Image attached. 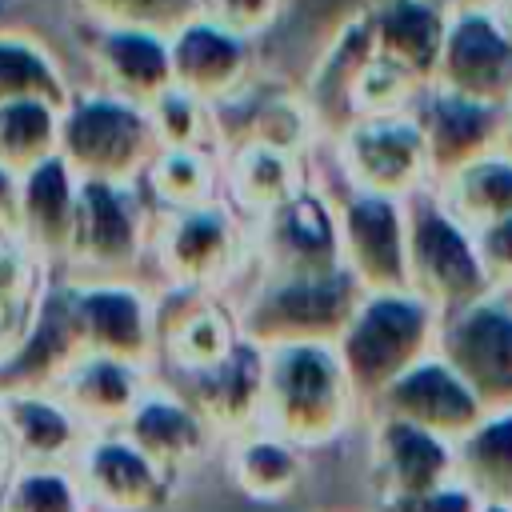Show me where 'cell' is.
I'll use <instances>...</instances> for the list:
<instances>
[{"mask_svg": "<svg viewBox=\"0 0 512 512\" xmlns=\"http://www.w3.org/2000/svg\"><path fill=\"white\" fill-rule=\"evenodd\" d=\"M248 256L244 216L224 200L184 212H156L148 260L164 272L168 288L180 292H220L240 276Z\"/></svg>", "mask_w": 512, "mask_h": 512, "instance_id": "cell-7", "label": "cell"}, {"mask_svg": "<svg viewBox=\"0 0 512 512\" xmlns=\"http://www.w3.org/2000/svg\"><path fill=\"white\" fill-rule=\"evenodd\" d=\"M432 4L448 16H456V12H492L496 8V0H432Z\"/></svg>", "mask_w": 512, "mask_h": 512, "instance_id": "cell-45", "label": "cell"}, {"mask_svg": "<svg viewBox=\"0 0 512 512\" xmlns=\"http://www.w3.org/2000/svg\"><path fill=\"white\" fill-rule=\"evenodd\" d=\"M372 416H388V420H404L420 432H432L448 444L464 440L488 412L480 408V400L468 392V384L440 360L428 356L420 368H412L404 380H396L376 404Z\"/></svg>", "mask_w": 512, "mask_h": 512, "instance_id": "cell-19", "label": "cell"}, {"mask_svg": "<svg viewBox=\"0 0 512 512\" xmlns=\"http://www.w3.org/2000/svg\"><path fill=\"white\" fill-rule=\"evenodd\" d=\"M340 264L364 296L408 292V212L404 200L344 192L336 200Z\"/></svg>", "mask_w": 512, "mask_h": 512, "instance_id": "cell-11", "label": "cell"}, {"mask_svg": "<svg viewBox=\"0 0 512 512\" xmlns=\"http://www.w3.org/2000/svg\"><path fill=\"white\" fill-rule=\"evenodd\" d=\"M288 0H200V12L216 24H224L228 32L256 40L260 32H268L272 24H280Z\"/></svg>", "mask_w": 512, "mask_h": 512, "instance_id": "cell-40", "label": "cell"}, {"mask_svg": "<svg viewBox=\"0 0 512 512\" xmlns=\"http://www.w3.org/2000/svg\"><path fill=\"white\" fill-rule=\"evenodd\" d=\"M52 156H60V108L44 100L4 104L0 108V168L28 176Z\"/></svg>", "mask_w": 512, "mask_h": 512, "instance_id": "cell-34", "label": "cell"}, {"mask_svg": "<svg viewBox=\"0 0 512 512\" xmlns=\"http://www.w3.org/2000/svg\"><path fill=\"white\" fill-rule=\"evenodd\" d=\"M156 208L140 184H80L68 280H128L152 252Z\"/></svg>", "mask_w": 512, "mask_h": 512, "instance_id": "cell-6", "label": "cell"}, {"mask_svg": "<svg viewBox=\"0 0 512 512\" xmlns=\"http://www.w3.org/2000/svg\"><path fill=\"white\" fill-rule=\"evenodd\" d=\"M372 12L376 28V52L404 68L416 84L432 88L444 32H448V12H440L432 0H380Z\"/></svg>", "mask_w": 512, "mask_h": 512, "instance_id": "cell-28", "label": "cell"}, {"mask_svg": "<svg viewBox=\"0 0 512 512\" xmlns=\"http://www.w3.org/2000/svg\"><path fill=\"white\" fill-rule=\"evenodd\" d=\"M84 28H132L176 36L200 16V0H68Z\"/></svg>", "mask_w": 512, "mask_h": 512, "instance_id": "cell-35", "label": "cell"}, {"mask_svg": "<svg viewBox=\"0 0 512 512\" xmlns=\"http://www.w3.org/2000/svg\"><path fill=\"white\" fill-rule=\"evenodd\" d=\"M16 208H20V176L0 168V236H16Z\"/></svg>", "mask_w": 512, "mask_h": 512, "instance_id": "cell-43", "label": "cell"}, {"mask_svg": "<svg viewBox=\"0 0 512 512\" xmlns=\"http://www.w3.org/2000/svg\"><path fill=\"white\" fill-rule=\"evenodd\" d=\"M508 296H512V292H508Z\"/></svg>", "mask_w": 512, "mask_h": 512, "instance_id": "cell-49", "label": "cell"}, {"mask_svg": "<svg viewBox=\"0 0 512 512\" xmlns=\"http://www.w3.org/2000/svg\"><path fill=\"white\" fill-rule=\"evenodd\" d=\"M260 384H264V352L244 344L204 368V372H192V376H172L168 388H176L204 420L216 436H240L248 428H256V416H260Z\"/></svg>", "mask_w": 512, "mask_h": 512, "instance_id": "cell-24", "label": "cell"}, {"mask_svg": "<svg viewBox=\"0 0 512 512\" xmlns=\"http://www.w3.org/2000/svg\"><path fill=\"white\" fill-rule=\"evenodd\" d=\"M432 192L468 232H476L484 224L512 216V160L504 152H492Z\"/></svg>", "mask_w": 512, "mask_h": 512, "instance_id": "cell-33", "label": "cell"}, {"mask_svg": "<svg viewBox=\"0 0 512 512\" xmlns=\"http://www.w3.org/2000/svg\"><path fill=\"white\" fill-rule=\"evenodd\" d=\"M240 348L236 312L216 300V292L168 288L156 300V364L172 376L204 372Z\"/></svg>", "mask_w": 512, "mask_h": 512, "instance_id": "cell-15", "label": "cell"}, {"mask_svg": "<svg viewBox=\"0 0 512 512\" xmlns=\"http://www.w3.org/2000/svg\"><path fill=\"white\" fill-rule=\"evenodd\" d=\"M156 212H184L224 200V164L208 148H160L140 180Z\"/></svg>", "mask_w": 512, "mask_h": 512, "instance_id": "cell-30", "label": "cell"}, {"mask_svg": "<svg viewBox=\"0 0 512 512\" xmlns=\"http://www.w3.org/2000/svg\"><path fill=\"white\" fill-rule=\"evenodd\" d=\"M356 404L360 400L348 384L336 344H288L264 352L256 428L276 432L308 452L336 440L348 428Z\"/></svg>", "mask_w": 512, "mask_h": 512, "instance_id": "cell-1", "label": "cell"}, {"mask_svg": "<svg viewBox=\"0 0 512 512\" xmlns=\"http://www.w3.org/2000/svg\"><path fill=\"white\" fill-rule=\"evenodd\" d=\"M76 200H80V180L68 172L60 156L20 176L16 236L48 272L68 268L72 232H76Z\"/></svg>", "mask_w": 512, "mask_h": 512, "instance_id": "cell-22", "label": "cell"}, {"mask_svg": "<svg viewBox=\"0 0 512 512\" xmlns=\"http://www.w3.org/2000/svg\"><path fill=\"white\" fill-rule=\"evenodd\" d=\"M168 52H172V88L212 108L244 92L252 72V40L228 32L204 12L168 40Z\"/></svg>", "mask_w": 512, "mask_h": 512, "instance_id": "cell-20", "label": "cell"}, {"mask_svg": "<svg viewBox=\"0 0 512 512\" xmlns=\"http://www.w3.org/2000/svg\"><path fill=\"white\" fill-rule=\"evenodd\" d=\"M84 356L88 352L72 320L68 288L56 280L44 288L16 352L0 364V392H56Z\"/></svg>", "mask_w": 512, "mask_h": 512, "instance_id": "cell-18", "label": "cell"}, {"mask_svg": "<svg viewBox=\"0 0 512 512\" xmlns=\"http://www.w3.org/2000/svg\"><path fill=\"white\" fill-rule=\"evenodd\" d=\"M484 504L460 488V484H448L440 492H428V496H412V500H388V504H376L372 512H480Z\"/></svg>", "mask_w": 512, "mask_h": 512, "instance_id": "cell-42", "label": "cell"}, {"mask_svg": "<svg viewBox=\"0 0 512 512\" xmlns=\"http://www.w3.org/2000/svg\"><path fill=\"white\" fill-rule=\"evenodd\" d=\"M252 248L260 252L264 276H308L340 264V220L336 200L312 184L256 224Z\"/></svg>", "mask_w": 512, "mask_h": 512, "instance_id": "cell-13", "label": "cell"}, {"mask_svg": "<svg viewBox=\"0 0 512 512\" xmlns=\"http://www.w3.org/2000/svg\"><path fill=\"white\" fill-rule=\"evenodd\" d=\"M228 480L236 492H244L256 504H284L304 484V448H296L276 432L248 428L232 440Z\"/></svg>", "mask_w": 512, "mask_h": 512, "instance_id": "cell-29", "label": "cell"}, {"mask_svg": "<svg viewBox=\"0 0 512 512\" xmlns=\"http://www.w3.org/2000/svg\"><path fill=\"white\" fill-rule=\"evenodd\" d=\"M124 436L176 480L192 472L216 444V432L208 428V420L168 384H152L144 392V400L124 424Z\"/></svg>", "mask_w": 512, "mask_h": 512, "instance_id": "cell-21", "label": "cell"}, {"mask_svg": "<svg viewBox=\"0 0 512 512\" xmlns=\"http://www.w3.org/2000/svg\"><path fill=\"white\" fill-rule=\"evenodd\" d=\"M500 152L512 160V112H508V124H504V136H500Z\"/></svg>", "mask_w": 512, "mask_h": 512, "instance_id": "cell-47", "label": "cell"}, {"mask_svg": "<svg viewBox=\"0 0 512 512\" xmlns=\"http://www.w3.org/2000/svg\"><path fill=\"white\" fill-rule=\"evenodd\" d=\"M148 120H152V132H156L160 148H208V152H216L212 148L216 136H220L216 108L180 92V88H168L160 100H152Z\"/></svg>", "mask_w": 512, "mask_h": 512, "instance_id": "cell-39", "label": "cell"}, {"mask_svg": "<svg viewBox=\"0 0 512 512\" xmlns=\"http://www.w3.org/2000/svg\"><path fill=\"white\" fill-rule=\"evenodd\" d=\"M436 356L468 384L488 416L512 412V296L488 292L444 316Z\"/></svg>", "mask_w": 512, "mask_h": 512, "instance_id": "cell-8", "label": "cell"}, {"mask_svg": "<svg viewBox=\"0 0 512 512\" xmlns=\"http://www.w3.org/2000/svg\"><path fill=\"white\" fill-rule=\"evenodd\" d=\"M20 468V460H16V448H12V436H8V428H4V416H0V492H4V484L12 480V472Z\"/></svg>", "mask_w": 512, "mask_h": 512, "instance_id": "cell-44", "label": "cell"}, {"mask_svg": "<svg viewBox=\"0 0 512 512\" xmlns=\"http://www.w3.org/2000/svg\"><path fill=\"white\" fill-rule=\"evenodd\" d=\"M336 168L348 192L408 200L428 188V148L416 112L352 120L336 140Z\"/></svg>", "mask_w": 512, "mask_h": 512, "instance_id": "cell-9", "label": "cell"}, {"mask_svg": "<svg viewBox=\"0 0 512 512\" xmlns=\"http://www.w3.org/2000/svg\"><path fill=\"white\" fill-rule=\"evenodd\" d=\"M408 212V292L440 320L492 292L472 232L440 204L432 188L404 200Z\"/></svg>", "mask_w": 512, "mask_h": 512, "instance_id": "cell-5", "label": "cell"}, {"mask_svg": "<svg viewBox=\"0 0 512 512\" xmlns=\"http://www.w3.org/2000/svg\"><path fill=\"white\" fill-rule=\"evenodd\" d=\"M364 288L348 268L308 276H260V284L232 308L240 340L272 352L288 344H336L352 324Z\"/></svg>", "mask_w": 512, "mask_h": 512, "instance_id": "cell-2", "label": "cell"}, {"mask_svg": "<svg viewBox=\"0 0 512 512\" xmlns=\"http://www.w3.org/2000/svg\"><path fill=\"white\" fill-rule=\"evenodd\" d=\"M456 452V484L480 504H512V412L484 416Z\"/></svg>", "mask_w": 512, "mask_h": 512, "instance_id": "cell-31", "label": "cell"}, {"mask_svg": "<svg viewBox=\"0 0 512 512\" xmlns=\"http://www.w3.org/2000/svg\"><path fill=\"white\" fill-rule=\"evenodd\" d=\"M0 416L20 464L72 468L92 436L56 392H0Z\"/></svg>", "mask_w": 512, "mask_h": 512, "instance_id": "cell-25", "label": "cell"}, {"mask_svg": "<svg viewBox=\"0 0 512 512\" xmlns=\"http://www.w3.org/2000/svg\"><path fill=\"white\" fill-rule=\"evenodd\" d=\"M512 108L476 104L440 88H428L416 104V120L428 148V188H440L468 164L500 152V136Z\"/></svg>", "mask_w": 512, "mask_h": 512, "instance_id": "cell-16", "label": "cell"}, {"mask_svg": "<svg viewBox=\"0 0 512 512\" xmlns=\"http://www.w3.org/2000/svg\"><path fill=\"white\" fill-rule=\"evenodd\" d=\"M472 240H476V256H480V268L492 292H512V216L476 228Z\"/></svg>", "mask_w": 512, "mask_h": 512, "instance_id": "cell-41", "label": "cell"}, {"mask_svg": "<svg viewBox=\"0 0 512 512\" xmlns=\"http://www.w3.org/2000/svg\"><path fill=\"white\" fill-rule=\"evenodd\" d=\"M152 388V372L112 360V356H84L56 396L76 412V420L96 436V432H124L128 416Z\"/></svg>", "mask_w": 512, "mask_h": 512, "instance_id": "cell-26", "label": "cell"}, {"mask_svg": "<svg viewBox=\"0 0 512 512\" xmlns=\"http://www.w3.org/2000/svg\"><path fill=\"white\" fill-rule=\"evenodd\" d=\"M428 88L416 84L404 68L388 64L380 52L364 64V72L352 80L348 88V124L352 120H380V116H404V112H416L420 96Z\"/></svg>", "mask_w": 512, "mask_h": 512, "instance_id": "cell-38", "label": "cell"}, {"mask_svg": "<svg viewBox=\"0 0 512 512\" xmlns=\"http://www.w3.org/2000/svg\"><path fill=\"white\" fill-rule=\"evenodd\" d=\"M244 112H248V116H244V128H240L236 144H268V148L296 152V156L308 148L316 112L308 108L304 96H292V92H268V96L252 100Z\"/></svg>", "mask_w": 512, "mask_h": 512, "instance_id": "cell-37", "label": "cell"}, {"mask_svg": "<svg viewBox=\"0 0 512 512\" xmlns=\"http://www.w3.org/2000/svg\"><path fill=\"white\" fill-rule=\"evenodd\" d=\"M88 64L96 88L148 108L172 88V52L168 36L132 32V28H88Z\"/></svg>", "mask_w": 512, "mask_h": 512, "instance_id": "cell-23", "label": "cell"}, {"mask_svg": "<svg viewBox=\"0 0 512 512\" xmlns=\"http://www.w3.org/2000/svg\"><path fill=\"white\" fill-rule=\"evenodd\" d=\"M368 484L376 504L412 500L456 484V452L448 440L420 432L404 420L372 416L368 432Z\"/></svg>", "mask_w": 512, "mask_h": 512, "instance_id": "cell-14", "label": "cell"}, {"mask_svg": "<svg viewBox=\"0 0 512 512\" xmlns=\"http://www.w3.org/2000/svg\"><path fill=\"white\" fill-rule=\"evenodd\" d=\"M432 88L476 104L512 108V36L496 20V12L448 16Z\"/></svg>", "mask_w": 512, "mask_h": 512, "instance_id": "cell-12", "label": "cell"}, {"mask_svg": "<svg viewBox=\"0 0 512 512\" xmlns=\"http://www.w3.org/2000/svg\"><path fill=\"white\" fill-rule=\"evenodd\" d=\"M76 332L88 356H112L152 372L156 300L132 280H64Z\"/></svg>", "mask_w": 512, "mask_h": 512, "instance_id": "cell-10", "label": "cell"}, {"mask_svg": "<svg viewBox=\"0 0 512 512\" xmlns=\"http://www.w3.org/2000/svg\"><path fill=\"white\" fill-rule=\"evenodd\" d=\"M304 156L268 144H232L224 160V204L244 220H264L296 192H304Z\"/></svg>", "mask_w": 512, "mask_h": 512, "instance_id": "cell-27", "label": "cell"}, {"mask_svg": "<svg viewBox=\"0 0 512 512\" xmlns=\"http://www.w3.org/2000/svg\"><path fill=\"white\" fill-rule=\"evenodd\" d=\"M88 496L72 468L20 464L0 492V512H88Z\"/></svg>", "mask_w": 512, "mask_h": 512, "instance_id": "cell-36", "label": "cell"}, {"mask_svg": "<svg viewBox=\"0 0 512 512\" xmlns=\"http://www.w3.org/2000/svg\"><path fill=\"white\" fill-rule=\"evenodd\" d=\"M72 96V84L40 40L24 32H0V108L20 100H44L64 112Z\"/></svg>", "mask_w": 512, "mask_h": 512, "instance_id": "cell-32", "label": "cell"}, {"mask_svg": "<svg viewBox=\"0 0 512 512\" xmlns=\"http://www.w3.org/2000/svg\"><path fill=\"white\" fill-rule=\"evenodd\" d=\"M440 316L412 292L364 296L352 324L336 340V356L360 404H376L396 380L436 356Z\"/></svg>", "mask_w": 512, "mask_h": 512, "instance_id": "cell-3", "label": "cell"}, {"mask_svg": "<svg viewBox=\"0 0 512 512\" xmlns=\"http://www.w3.org/2000/svg\"><path fill=\"white\" fill-rule=\"evenodd\" d=\"M156 152L148 108L104 88L76 92L60 112V160L80 184H140Z\"/></svg>", "mask_w": 512, "mask_h": 512, "instance_id": "cell-4", "label": "cell"}, {"mask_svg": "<svg viewBox=\"0 0 512 512\" xmlns=\"http://www.w3.org/2000/svg\"><path fill=\"white\" fill-rule=\"evenodd\" d=\"M492 12H496V20L504 24V32L512 36V0H496V8H492Z\"/></svg>", "mask_w": 512, "mask_h": 512, "instance_id": "cell-46", "label": "cell"}, {"mask_svg": "<svg viewBox=\"0 0 512 512\" xmlns=\"http://www.w3.org/2000/svg\"><path fill=\"white\" fill-rule=\"evenodd\" d=\"M72 472L88 504L104 512H156L172 500V488H176V476L152 464L124 432L88 436Z\"/></svg>", "mask_w": 512, "mask_h": 512, "instance_id": "cell-17", "label": "cell"}, {"mask_svg": "<svg viewBox=\"0 0 512 512\" xmlns=\"http://www.w3.org/2000/svg\"><path fill=\"white\" fill-rule=\"evenodd\" d=\"M480 512H512V504H484Z\"/></svg>", "mask_w": 512, "mask_h": 512, "instance_id": "cell-48", "label": "cell"}]
</instances>
